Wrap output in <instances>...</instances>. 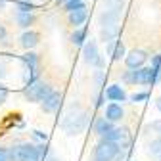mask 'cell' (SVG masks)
Here are the masks:
<instances>
[{
    "label": "cell",
    "instance_id": "1",
    "mask_svg": "<svg viewBox=\"0 0 161 161\" xmlns=\"http://www.w3.org/2000/svg\"><path fill=\"white\" fill-rule=\"evenodd\" d=\"M88 121H90L88 111L80 109V108H73V109H69V111L64 115L59 127H62V130H64L67 136H77V134H80V132L88 127Z\"/></svg>",
    "mask_w": 161,
    "mask_h": 161
},
{
    "label": "cell",
    "instance_id": "2",
    "mask_svg": "<svg viewBox=\"0 0 161 161\" xmlns=\"http://www.w3.org/2000/svg\"><path fill=\"white\" fill-rule=\"evenodd\" d=\"M119 15H121L119 12H111V10H106L100 15V36H102L104 42H111V40L117 38Z\"/></svg>",
    "mask_w": 161,
    "mask_h": 161
},
{
    "label": "cell",
    "instance_id": "3",
    "mask_svg": "<svg viewBox=\"0 0 161 161\" xmlns=\"http://www.w3.org/2000/svg\"><path fill=\"white\" fill-rule=\"evenodd\" d=\"M52 92V86L46 83V80H33V83H29L25 88H23V96L27 98V102H42V100Z\"/></svg>",
    "mask_w": 161,
    "mask_h": 161
},
{
    "label": "cell",
    "instance_id": "4",
    "mask_svg": "<svg viewBox=\"0 0 161 161\" xmlns=\"http://www.w3.org/2000/svg\"><path fill=\"white\" fill-rule=\"evenodd\" d=\"M119 152H121V148L115 142H109V140L102 138L92 152V161H115Z\"/></svg>",
    "mask_w": 161,
    "mask_h": 161
},
{
    "label": "cell",
    "instance_id": "5",
    "mask_svg": "<svg viewBox=\"0 0 161 161\" xmlns=\"http://www.w3.org/2000/svg\"><path fill=\"white\" fill-rule=\"evenodd\" d=\"M83 58H85V62L96 69H102L104 67V59L102 56H100L98 52V44H96V40H88V42L83 46Z\"/></svg>",
    "mask_w": 161,
    "mask_h": 161
},
{
    "label": "cell",
    "instance_id": "6",
    "mask_svg": "<svg viewBox=\"0 0 161 161\" xmlns=\"http://www.w3.org/2000/svg\"><path fill=\"white\" fill-rule=\"evenodd\" d=\"M104 140H109V142H115L121 150L123 148H130V132L127 127H113L106 136Z\"/></svg>",
    "mask_w": 161,
    "mask_h": 161
},
{
    "label": "cell",
    "instance_id": "7",
    "mask_svg": "<svg viewBox=\"0 0 161 161\" xmlns=\"http://www.w3.org/2000/svg\"><path fill=\"white\" fill-rule=\"evenodd\" d=\"M62 102H64V94L59 90H52L42 102H40V109L44 113H56V111H59V108H62Z\"/></svg>",
    "mask_w": 161,
    "mask_h": 161
},
{
    "label": "cell",
    "instance_id": "8",
    "mask_svg": "<svg viewBox=\"0 0 161 161\" xmlns=\"http://www.w3.org/2000/svg\"><path fill=\"white\" fill-rule=\"evenodd\" d=\"M134 85H157V71L152 65L134 69Z\"/></svg>",
    "mask_w": 161,
    "mask_h": 161
},
{
    "label": "cell",
    "instance_id": "9",
    "mask_svg": "<svg viewBox=\"0 0 161 161\" xmlns=\"http://www.w3.org/2000/svg\"><path fill=\"white\" fill-rule=\"evenodd\" d=\"M146 59H148V54L144 50H136L134 48L132 52H129L125 56V64H127L129 69H138V67H144Z\"/></svg>",
    "mask_w": 161,
    "mask_h": 161
},
{
    "label": "cell",
    "instance_id": "10",
    "mask_svg": "<svg viewBox=\"0 0 161 161\" xmlns=\"http://www.w3.org/2000/svg\"><path fill=\"white\" fill-rule=\"evenodd\" d=\"M104 92H106V98L109 100V102H121V104H123V102H127V98H129L125 88L119 86V85H109Z\"/></svg>",
    "mask_w": 161,
    "mask_h": 161
},
{
    "label": "cell",
    "instance_id": "11",
    "mask_svg": "<svg viewBox=\"0 0 161 161\" xmlns=\"http://www.w3.org/2000/svg\"><path fill=\"white\" fill-rule=\"evenodd\" d=\"M123 117H125V109L119 102H111L106 106V119H109L111 123H119Z\"/></svg>",
    "mask_w": 161,
    "mask_h": 161
},
{
    "label": "cell",
    "instance_id": "12",
    "mask_svg": "<svg viewBox=\"0 0 161 161\" xmlns=\"http://www.w3.org/2000/svg\"><path fill=\"white\" fill-rule=\"evenodd\" d=\"M86 15H88V12H86V6L85 4H80V6H77L75 10H71L69 12V23L71 25H83L85 23V19H86Z\"/></svg>",
    "mask_w": 161,
    "mask_h": 161
},
{
    "label": "cell",
    "instance_id": "13",
    "mask_svg": "<svg viewBox=\"0 0 161 161\" xmlns=\"http://www.w3.org/2000/svg\"><path fill=\"white\" fill-rule=\"evenodd\" d=\"M115 125L111 123L109 119H106V117H100V119H96V123H94V132H96V136H100V138H104L111 129H113Z\"/></svg>",
    "mask_w": 161,
    "mask_h": 161
},
{
    "label": "cell",
    "instance_id": "14",
    "mask_svg": "<svg viewBox=\"0 0 161 161\" xmlns=\"http://www.w3.org/2000/svg\"><path fill=\"white\" fill-rule=\"evenodd\" d=\"M38 33H35V31H27V33H23L21 35V46L25 48V50H31V48H35L36 44H38Z\"/></svg>",
    "mask_w": 161,
    "mask_h": 161
},
{
    "label": "cell",
    "instance_id": "15",
    "mask_svg": "<svg viewBox=\"0 0 161 161\" xmlns=\"http://www.w3.org/2000/svg\"><path fill=\"white\" fill-rule=\"evenodd\" d=\"M148 153L153 155V157H161V136L153 138L152 142L148 144Z\"/></svg>",
    "mask_w": 161,
    "mask_h": 161
},
{
    "label": "cell",
    "instance_id": "16",
    "mask_svg": "<svg viewBox=\"0 0 161 161\" xmlns=\"http://www.w3.org/2000/svg\"><path fill=\"white\" fill-rule=\"evenodd\" d=\"M15 19H17V23H19V27H29L31 23H33V15H31V12H17V15H15Z\"/></svg>",
    "mask_w": 161,
    "mask_h": 161
},
{
    "label": "cell",
    "instance_id": "17",
    "mask_svg": "<svg viewBox=\"0 0 161 161\" xmlns=\"http://www.w3.org/2000/svg\"><path fill=\"white\" fill-rule=\"evenodd\" d=\"M123 58H125V44L121 42V40H117L115 50H113V54H111V59H113V62H121Z\"/></svg>",
    "mask_w": 161,
    "mask_h": 161
},
{
    "label": "cell",
    "instance_id": "18",
    "mask_svg": "<svg viewBox=\"0 0 161 161\" xmlns=\"http://www.w3.org/2000/svg\"><path fill=\"white\" fill-rule=\"evenodd\" d=\"M85 36H86V31L85 29H77L73 35H71V42L75 44V46H80L85 42Z\"/></svg>",
    "mask_w": 161,
    "mask_h": 161
},
{
    "label": "cell",
    "instance_id": "19",
    "mask_svg": "<svg viewBox=\"0 0 161 161\" xmlns=\"http://www.w3.org/2000/svg\"><path fill=\"white\" fill-rule=\"evenodd\" d=\"M104 4H106L108 10H111V12H119V14H121V10H123V6H125L123 0H104Z\"/></svg>",
    "mask_w": 161,
    "mask_h": 161
},
{
    "label": "cell",
    "instance_id": "20",
    "mask_svg": "<svg viewBox=\"0 0 161 161\" xmlns=\"http://www.w3.org/2000/svg\"><path fill=\"white\" fill-rule=\"evenodd\" d=\"M148 98H150V92H134V94L130 96V102L138 104V102H146Z\"/></svg>",
    "mask_w": 161,
    "mask_h": 161
},
{
    "label": "cell",
    "instance_id": "21",
    "mask_svg": "<svg viewBox=\"0 0 161 161\" xmlns=\"http://www.w3.org/2000/svg\"><path fill=\"white\" fill-rule=\"evenodd\" d=\"M148 130H152V132H155L157 136H161V119H155V121H152V123L146 127Z\"/></svg>",
    "mask_w": 161,
    "mask_h": 161
},
{
    "label": "cell",
    "instance_id": "22",
    "mask_svg": "<svg viewBox=\"0 0 161 161\" xmlns=\"http://www.w3.org/2000/svg\"><path fill=\"white\" fill-rule=\"evenodd\" d=\"M121 80H123L125 85H134V69H129L123 73V77H121Z\"/></svg>",
    "mask_w": 161,
    "mask_h": 161
},
{
    "label": "cell",
    "instance_id": "23",
    "mask_svg": "<svg viewBox=\"0 0 161 161\" xmlns=\"http://www.w3.org/2000/svg\"><path fill=\"white\" fill-rule=\"evenodd\" d=\"M104 80H106V71H102V69L94 71V83H96L98 86H102V85H104Z\"/></svg>",
    "mask_w": 161,
    "mask_h": 161
},
{
    "label": "cell",
    "instance_id": "24",
    "mask_svg": "<svg viewBox=\"0 0 161 161\" xmlns=\"http://www.w3.org/2000/svg\"><path fill=\"white\" fill-rule=\"evenodd\" d=\"M6 98H8V88L4 85H0V106L6 102Z\"/></svg>",
    "mask_w": 161,
    "mask_h": 161
},
{
    "label": "cell",
    "instance_id": "25",
    "mask_svg": "<svg viewBox=\"0 0 161 161\" xmlns=\"http://www.w3.org/2000/svg\"><path fill=\"white\" fill-rule=\"evenodd\" d=\"M159 65H161V54H155V56L152 58V67H155V69H157Z\"/></svg>",
    "mask_w": 161,
    "mask_h": 161
},
{
    "label": "cell",
    "instance_id": "26",
    "mask_svg": "<svg viewBox=\"0 0 161 161\" xmlns=\"http://www.w3.org/2000/svg\"><path fill=\"white\" fill-rule=\"evenodd\" d=\"M0 161H10V157H8V148H2V146H0Z\"/></svg>",
    "mask_w": 161,
    "mask_h": 161
},
{
    "label": "cell",
    "instance_id": "27",
    "mask_svg": "<svg viewBox=\"0 0 161 161\" xmlns=\"http://www.w3.org/2000/svg\"><path fill=\"white\" fill-rule=\"evenodd\" d=\"M115 44H117V38H115V40H111V42H108V46H106V52H108L109 56L113 54V50H115Z\"/></svg>",
    "mask_w": 161,
    "mask_h": 161
},
{
    "label": "cell",
    "instance_id": "28",
    "mask_svg": "<svg viewBox=\"0 0 161 161\" xmlns=\"http://www.w3.org/2000/svg\"><path fill=\"white\" fill-rule=\"evenodd\" d=\"M104 102H106V92H102L98 96V102H96V108H102L104 106Z\"/></svg>",
    "mask_w": 161,
    "mask_h": 161
},
{
    "label": "cell",
    "instance_id": "29",
    "mask_svg": "<svg viewBox=\"0 0 161 161\" xmlns=\"http://www.w3.org/2000/svg\"><path fill=\"white\" fill-rule=\"evenodd\" d=\"M4 77H6V64L0 59V80H2Z\"/></svg>",
    "mask_w": 161,
    "mask_h": 161
},
{
    "label": "cell",
    "instance_id": "30",
    "mask_svg": "<svg viewBox=\"0 0 161 161\" xmlns=\"http://www.w3.org/2000/svg\"><path fill=\"white\" fill-rule=\"evenodd\" d=\"M42 161H62V159H59V157H58L56 153H48V155H46V157H44Z\"/></svg>",
    "mask_w": 161,
    "mask_h": 161
},
{
    "label": "cell",
    "instance_id": "31",
    "mask_svg": "<svg viewBox=\"0 0 161 161\" xmlns=\"http://www.w3.org/2000/svg\"><path fill=\"white\" fill-rule=\"evenodd\" d=\"M35 136H38L40 140H44V142H46V140H48V136H46V132H42V130H35Z\"/></svg>",
    "mask_w": 161,
    "mask_h": 161
},
{
    "label": "cell",
    "instance_id": "32",
    "mask_svg": "<svg viewBox=\"0 0 161 161\" xmlns=\"http://www.w3.org/2000/svg\"><path fill=\"white\" fill-rule=\"evenodd\" d=\"M2 38H6V29L0 25V40H2Z\"/></svg>",
    "mask_w": 161,
    "mask_h": 161
},
{
    "label": "cell",
    "instance_id": "33",
    "mask_svg": "<svg viewBox=\"0 0 161 161\" xmlns=\"http://www.w3.org/2000/svg\"><path fill=\"white\" fill-rule=\"evenodd\" d=\"M153 69H155V67H153ZM155 71H157V83H161V65H159Z\"/></svg>",
    "mask_w": 161,
    "mask_h": 161
},
{
    "label": "cell",
    "instance_id": "34",
    "mask_svg": "<svg viewBox=\"0 0 161 161\" xmlns=\"http://www.w3.org/2000/svg\"><path fill=\"white\" fill-rule=\"evenodd\" d=\"M155 108H157V109H159V113H161V98H157V100H155Z\"/></svg>",
    "mask_w": 161,
    "mask_h": 161
},
{
    "label": "cell",
    "instance_id": "35",
    "mask_svg": "<svg viewBox=\"0 0 161 161\" xmlns=\"http://www.w3.org/2000/svg\"><path fill=\"white\" fill-rule=\"evenodd\" d=\"M40 2H46V0H40Z\"/></svg>",
    "mask_w": 161,
    "mask_h": 161
},
{
    "label": "cell",
    "instance_id": "36",
    "mask_svg": "<svg viewBox=\"0 0 161 161\" xmlns=\"http://www.w3.org/2000/svg\"><path fill=\"white\" fill-rule=\"evenodd\" d=\"M129 161H134V159H129Z\"/></svg>",
    "mask_w": 161,
    "mask_h": 161
},
{
    "label": "cell",
    "instance_id": "37",
    "mask_svg": "<svg viewBox=\"0 0 161 161\" xmlns=\"http://www.w3.org/2000/svg\"><path fill=\"white\" fill-rule=\"evenodd\" d=\"M59 2H64V0H59Z\"/></svg>",
    "mask_w": 161,
    "mask_h": 161
}]
</instances>
